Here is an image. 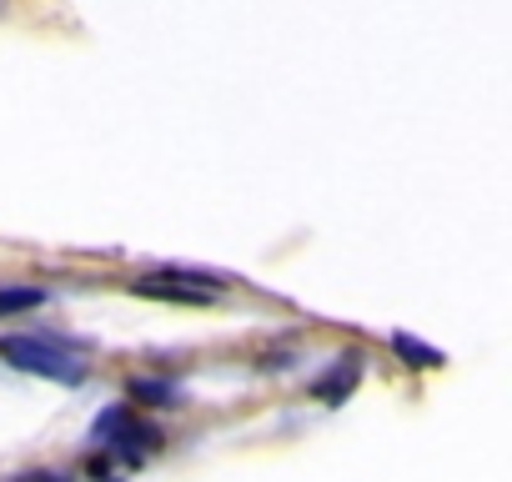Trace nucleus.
Segmentation results:
<instances>
[{
  "instance_id": "f257e3e1",
  "label": "nucleus",
  "mask_w": 512,
  "mask_h": 482,
  "mask_svg": "<svg viewBox=\"0 0 512 482\" xmlns=\"http://www.w3.org/2000/svg\"><path fill=\"white\" fill-rule=\"evenodd\" d=\"M0 362H11L16 372H31V377H46V382H61V387L86 382V362L51 337H26V332L0 337Z\"/></svg>"
},
{
  "instance_id": "f03ea898",
  "label": "nucleus",
  "mask_w": 512,
  "mask_h": 482,
  "mask_svg": "<svg viewBox=\"0 0 512 482\" xmlns=\"http://www.w3.org/2000/svg\"><path fill=\"white\" fill-rule=\"evenodd\" d=\"M96 437H101L111 452H121L126 462H146V457L161 447V432L146 427V422H136L126 407H106V412L96 417Z\"/></svg>"
},
{
  "instance_id": "7ed1b4c3",
  "label": "nucleus",
  "mask_w": 512,
  "mask_h": 482,
  "mask_svg": "<svg viewBox=\"0 0 512 482\" xmlns=\"http://www.w3.org/2000/svg\"><path fill=\"white\" fill-rule=\"evenodd\" d=\"M357 382H362V352H342L337 367L312 382V397H317V402H347V392H352Z\"/></svg>"
},
{
  "instance_id": "20e7f679",
  "label": "nucleus",
  "mask_w": 512,
  "mask_h": 482,
  "mask_svg": "<svg viewBox=\"0 0 512 482\" xmlns=\"http://www.w3.org/2000/svg\"><path fill=\"white\" fill-rule=\"evenodd\" d=\"M136 297H161V302H211V292L176 287L166 272H161V277H146V282H136Z\"/></svg>"
},
{
  "instance_id": "39448f33",
  "label": "nucleus",
  "mask_w": 512,
  "mask_h": 482,
  "mask_svg": "<svg viewBox=\"0 0 512 482\" xmlns=\"http://www.w3.org/2000/svg\"><path fill=\"white\" fill-rule=\"evenodd\" d=\"M392 352H397L407 367H417V372H422V367H442V362H447L437 347H427V342H417V337H407V332H397V337H392Z\"/></svg>"
},
{
  "instance_id": "423d86ee",
  "label": "nucleus",
  "mask_w": 512,
  "mask_h": 482,
  "mask_svg": "<svg viewBox=\"0 0 512 482\" xmlns=\"http://www.w3.org/2000/svg\"><path fill=\"white\" fill-rule=\"evenodd\" d=\"M46 302L41 287H0V317H21V312H36Z\"/></svg>"
},
{
  "instance_id": "0eeeda50",
  "label": "nucleus",
  "mask_w": 512,
  "mask_h": 482,
  "mask_svg": "<svg viewBox=\"0 0 512 482\" xmlns=\"http://www.w3.org/2000/svg\"><path fill=\"white\" fill-rule=\"evenodd\" d=\"M131 397L136 402H156V407H176V387L171 382H151V377H141V382H131Z\"/></svg>"
},
{
  "instance_id": "6e6552de",
  "label": "nucleus",
  "mask_w": 512,
  "mask_h": 482,
  "mask_svg": "<svg viewBox=\"0 0 512 482\" xmlns=\"http://www.w3.org/2000/svg\"><path fill=\"white\" fill-rule=\"evenodd\" d=\"M16 482H71V477H61V472H26V477H16Z\"/></svg>"
}]
</instances>
